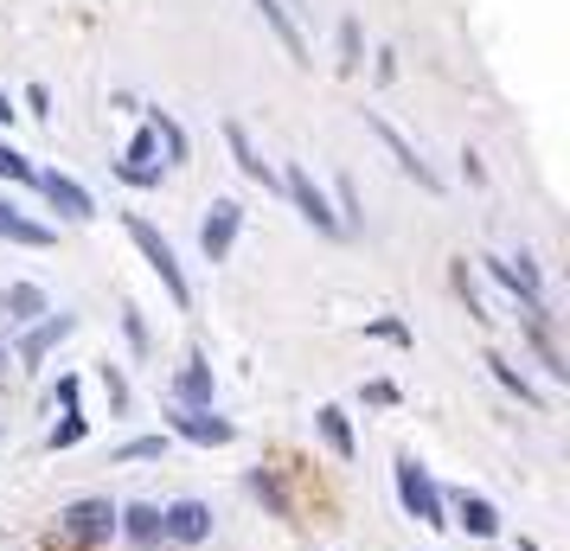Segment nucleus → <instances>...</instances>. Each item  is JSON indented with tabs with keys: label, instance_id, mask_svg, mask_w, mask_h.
Wrapping results in <instances>:
<instances>
[{
	"label": "nucleus",
	"instance_id": "nucleus-1",
	"mask_svg": "<svg viewBox=\"0 0 570 551\" xmlns=\"http://www.w3.org/2000/svg\"><path fill=\"white\" fill-rule=\"evenodd\" d=\"M122 232L135 237V250H141V257H148V269L160 276L167 302H174V308H193V283H186V269H180V257H174V244H167V237L148 225V218H135V211L122 218Z\"/></svg>",
	"mask_w": 570,
	"mask_h": 551
},
{
	"label": "nucleus",
	"instance_id": "nucleus-2",
	"mask_svg": "<svg viewBox=\"0 0 570 551\" xmlns=\"http://www.w3.org/2000/svg\"><path fill=\"white\" fill-rule=\"evenodd\" d=\"M397 500H404V513H411L416 525H430V532H442L449 525V506H442V488L430 481V469L416 462V455H397Z\"/></svg>",
	"mask_w": 570,
	"mask_h": 551
},
{
	"label": "nucleus",
	"instance_id": "nucleus-3",
	"mask_svg": "<svg viewBox=\"0 0 570 551\" xmlns=\"http://www.w3.org/2000/svg\"><path fill=\"white\" fill-rule=\"evenodd\" d=\"M58 525H65L78 545H109V539H116V500L109 494H83V500H71V506L58 513Z\"/></svg>",
	"mask_w": 570,
	"mask_h": 551
},
{
	"label": "nucleus",
	"instance_id": "nucleus-4",
	"mask_svg": "<svg viewBox=\"0 0 570 551\" xmlns=\"http://www.w3.org/2000/svg\"><path fill=\"white\" fill-rule=\"evenodd\" d=\"M237 232H244V206H237V199H212L206 218H199V250H206V263L232 257Z\"/></svg>",
	"mask_w": 570,
	"mask_h": 551
},
{
	"label": "nucleus",
	"instance_id": "nucleus-5",
	"mask_svg": "<svg viewBox=\"0 0 570 551\" xmlns=\"http://www.w3.org/2000/svg\"><path fill=\"white\" fill-rule=\"evenodd\" d=\"M283 186H288V199H295V211L308 218L314 232L340 237V218H334V206H327V193L314 186V174H308V167H302V160H295V167H288V174H283Z\"/></svg>",
	"mask_w": 570,
	"mask_h": 551
},
{
	"label": "nucleus",
	"instance_id": "nucleus-6",
	"mask_svg": "<svg viewBox=\"0 0 570 551\" xmlns=\"http://www.w3.org/2000/svg\"><path fill=\"white\" fill-rule=\"evenodd\" d=\"M488 263V276L493 283H500V289L507 295H519V302H525V315H544V289H539V269H532V263L525 257H481Z\"/></svg>",
	"mask_w": 570,
	"mask_h": 551
},
{
	"label": "nucleus",
	"instance_id": "nucleus-7",
	"mask_svg": "<svg viewBox=\"0 0 570 551\" xmlns=\"http://www.w3.org/2000/svg\"><path fill=\"white\" fill-rule=\"evenodd\" d=\"M167 417H174V436L180 443H199V449H225L237 436V423L218 417V411H186V404H174Z\"/></svg>",
	"mask_w": 570,
	"mask_h": 551
},
{
	"label": "nucleus",
	"instance_id": "nucleus-8",
	"mask_svg": "<svg viewBox=\"0 0 570 551\" xmlns=\"http://www.w3.org/2000/svg\"><path fill=\"white\" fill-rule=\"evenodd\" d=\"M360 116H365V129H372V135H379V141L391 148V160H397V167H404V174H411V180L423 186V193H442V180L430 174V167H423V155H416V148H411V141H404L397 129H391V122L379 116V109H360Z\"/></svg>",
	"mask_w": 570,
	"mask_h": 551
},
{
	"label": "nucleus",
	"instance_id": "nucleus-9",
	"mask_svg": "<svg viewBox=\"0 0 570 551\" xmlns=\"http://www.w3.org/2000/svg\"><path fill=\"white\" fill-rule=\"evenodd\" d=\"M160 532H167L174 545H206L212 539V506L206 500H174V506H160Z\"/></svg>",
	"mask_w": 570,
	"mask_h": 551
},
{
	"label": "nucleus",
	"instance_id": "nucleus-10",
	"mask_svg": "<svg viewBox=\"0 0 570 551\" xmlns=\"http://www.w3.org/2000/svg\"><path fill=\"white\" fill-rule=\"evenodd\" d=\"M32 186H39V193H46V206L65 211L71 225H90V218H97V199H90V193H83V186L71 180V174H58V167H52V174H39Z\"/></svg>",
	"mask_w": 570,
	"mask_h": 551
},
{
	"label": "nucleus",
	"instance_id": "nucleus-11",
	"mask_svg": "<svg viewBox=\"0 0 570 551\" xmlns=\"http://www.w3.org/2000/svg\"><path fill=\"white\" fill-rule=\"evenodd\" d=\"M442 506H449V513H455V520L449 525H462L468 539H500V506H493L488 494H455V500H442Z\"/></svg>",
	"mask_w": 570,
	"mask_h": 551
},
{
	"label": "nucleus",
	"instance_id": "nucleus-12",
	"mask_svg": "<svg viewBox=\"0 0 570 551\" xmlns=\"http://www.w3.org/2000/svg\"><path fill=\"white\" fill-rule=\"evenodd\" d=\"M212 397H218V378H212V366L193 353L180 366V378H174V404H186V411H212Z\"/></svg>",
	"mask_w": 570,
	"mask_h": 551
},
{
	"label": "nucleus",
	"instance_id": "nucleus-13",
	"mask_svg": "<svg viewBox=\"0 0 570 551\" xmlns=\"http://www.w3.org/2000/svg\"><path fill=\"white\" fill-rule=\"evenodd\" d=\"M0 237H7V244H27V250H52V244H58L52 225L27 218V211H20V206H7V199H0Z\"/></svg>",
	"mask_w": 570,
	"mask_h": 551
},
{
	"label": "nucleus",
	"instance_id": "nucleus-14",
	"mask_svg": "<svg viewBox=\"0 0 570 551\" xmlns=\"http://www.w3.org/2000/svg\"><path fill=\"white\" fill-rule=\"evenodd\" d=\"M225 148H232V160L244 167V180H257L263 193L276 186V174H269V160L257 155V141H250V129H244V122H225Z\"/></svg>",
	"mask_w": 570,
	"mask_h": 551
},
{
	"label": "nucleus",
	"instance_id": "nucleus-15",
	"mask_svg": "<svg viewBox=\"0 0 570 551\" xmlns=\"http://www.w3.org/2000/svg\"><path fill=\"white\" fill-rule=\"evenodd\" d=\"M250 7L263 13V27L283 39V52L295 58V65H308V39H302V27H295V13H288L283 0H250Z\"/></svg>",
	"mask_w": 570,
	"mask_h": 551
},
{
	"label": "nucleus",
	"instance_id": "nucleus-16",
	"mask_svg": "<svg viewBox=\"0 0 570 551\" xmlns=\"http://www.w3.org/2000/svg\"><path fill=\"white\" fill-rule=\"evenodd\" d=\"M116 532L135 539V545H160L167 532H160V506L155 500H135V506H116Z\"/></svg>",
	"mask_w": 570,
	"mask_h": 551
},
{
	"label": "nucleus",
	"instance_id": "nucleus-17",
	"mask_svg": "<svg viewBox=\"0 0 570 551\" xmlns=\"http://www.w3.org/2000/svg\"><path fill=\"white\" fill-rule=\"evenodd\" d=\"M314 430H321V443L334 449L340 462H353V455H360V443H353V417H346L340 404H321V411H314Z\"/></svg>",
	"mask_w": 570,
	"mask_h": 551
},
{
	"label": "nucleus",
	"instance_id": "nucleus-18",
	"mask_svg": "<svg viewBox=\"0 0 570 551\" xmlns=\"http://www.w3.org/2000/svg\"><path fill=\"white\" fill-rule=\"evenodd\" d=\"M71 327H78V315H46V321L27 334V341H20V360H27V366H39V360H46V353H52V346L71 334Z\"/></svg>",
	"mask_w": 570,
	"mask_h": 551
},
{
	"label": "nucleus",
	"instance_id": "nucleus-19",
	"mask_svg": "<svg viewBox=\"0 0 570 551\" xmlns=\"http://www.w3.org/2000/svg\"><path fill=\"white\" fill-rule=\"evenodd\" d=\"M116 167H135V174H155V167H160V141H155V129H148V122L129 135V155L116 160Z\"/></svg>",
	"mask_w": 570,
	"mask_h": 551
},
{
	"label": "nucleus",
	"instance_id": "nucleus-20",
	"mask_svg": "<svg viewBox=\"0 0 570 551\" xmlns=\"http://www.w3.org/2000/svg\"><path fill=\"white\" fill-rule=\"evenodd\" d=\"M481 366H488L493 378H500V385H507V392L519 397V404H539V392H532V378H525V372H519L513 360H500V353H488V360H481Z\"/></svg>",
	"mask_w": 570,
	"mask_h": 551
},
{
	"label": "nucleus",
	"instance_id": "nucleus-21",
	"mask_svg": "<svg viewBox=\"0 0 570 551\" xmlns=\"http://www.w3.org/2000/svg\"><path fill=\"white\" fill-rule=\"evenodd\" d=\"M148 129H155V141L167 148V160L180 167V160H186V129H180V122H174L167 109H155V116H148Z\"/></svg>",
	"mask_w": 570,
	"mask_h": 551
},
{
	"label": "nucleus",
	"instance_id": "nucleus-22",
	"mask_svg": "<svg viewBox=\"0 0 570 551\" xmlns=\"http://www.w3.org/2000/svg\"><path fill=\"white\" fill-rule=\"evenodd\" d=\"M7 315H13V321H39V315H46V289L13 283V289H7Z\"/></svg>",
	"mask_w": 570,
	"mask_h": 551
},
{
	"label": "nucleus",
	"instance_id": "nucleus-23",
	"mask_svg": "<svg viewBox=\"0 0 570 551\" xmlns=\"http://www.w3.org/2000/svg\"><path fill=\"white\" fill-rule=\"evenodd\" d=\"M250 494H257L276 520H288V494H283V481H276L269 469H250Z\"/></svg>",
	"mask_w": 570,
	"mask_h": 551
},
{
	"label": "nucleus",
	"instance_id": "nucleus-24",
	"mask_svg": "<svg viewBox=\"0 0 570 551\" xmlns=\"http://www.w3.org/2000/svg\"><path fill=\"white\" fill-rule=\"evenodd\" d=\"M0 180H13V186H32V180H39V167H32V160L20 155V148H13V141H0Z\"/></svg>",
	"mask_w": 570,
	"mask_h": 551
},
{
	"label": "nucleus",
	"instance_id": "nucleus-25",
	"mask_svg": "<svg viewBox=\"0 0 570 551\" xmlns=\"http://www.w3.org/2000/svg\"><path fill=\"white\" fill-rule=\"evenodd\" d=\"M525 327H532V353L544 360V372H551V378H570V366L558 360V346H551V334H544V315H532Z\"/></svg>",
	"mask_w": 570,
	"mask_h": 551
},
{
	"label": "nucleus",
	"instance_id": "nucleus-26",
	"mask_svg": "<svg viewBox=\"0 0 570 551\" xmlns=\"http://www.w3.org/2000/svg\"><path fill=\"white\" fill-rule=\"evenodd\" d=\"M360 58H365V46H360V20L346 13V20H340V71L353 78V71H360Z\"/></svg>",
	"mask_w": 570,
	"mask_h": 551
},
{
	"label": "nucleus",
	"instance_id": "nucleus-27",
	"mask_svg": "<svg viewBox=\"0 0 570 551\" xmlns=\"http://www.w3.org/2000/svg\"><path fill=\"white\" fill-rule=\"evenodd\" d=\"M83 436H90V423H83L78 411H71V417H65V423H52V436H46V449H52V455H58V449H78Z\"/></svg>",
	"mask_w": 570,
	"mask_h": 551
},
{
	"label": "nucleus",
	"instance_id": "nucleus-28",
	"mask_svg": "<svg viewBox=\"0 0 570 551\" xmlns=\"http://www.w3.org/2000/svg\"><path fill=\"white\" fill-rule=\"evenodd\" d=\"M160 455H167V436H135L116 449V462H160Z\"/></svg>",
	"mask_w": 570,
	"mask_h": 551
},
{
	"label": "nucleus",
	"instance_id": "nucleus-29",
	"mask_svg": "<svg viewBox=\"0 0 570 551\" xmlns=\"http://www.w3.org/2000/svg\"><path fill=\"white\" fill-rule=\"evenodd\" d=\"M334 218H340V232L365 218V211H360V186H353V180H340V211H334Z\"/></svg>",
	"mask_w": 570,
	"mask_h": 551
},
{
	"label": "nucleus",
	"instance_id": "nucleus-30",
	"mask_svg": "<svg viewBox=\"0 0 570 551\" xmlns=\"http://www.w3.org/2000/svg\"><path fill=\"white\" fill-rule=\"evenodd\" d=\"M455 295L468 302V315H474V321H488V308H481V295H474V283H468V257H455Z\"/></svg>",
	"mask_w": 570,
	"mask_h": 551
},
{
	"label": "nucleus",
	"instance_id": "nucleus-31",
	"mask_svg": "<svg viewBox=\"0 0 570 551\" xmlns=\"http://www.w3.org/2000/svg\"><path fill=\"white\" fill-rule=\"evenodd\" d=\"M365 334H372V341H391V346H411V327H404V321H372Z\"/></svg>",
	"mask_w": 570,
	"mask_h": 551
},
{
	"label": "nucleus",
	"instance_id": "nucleus-32",
	"mask_svg": "<svg viewBox=\"0 0 570 551\" xmlns=\"http://www.w3.org/2000/svg\"><path fill=\"white\" fill-rule=\"evenodd\" d=\"M122 334H129V346H135V353H148V321L135 315V308H122Z\"/></svg>",
	"mask_w": 570,
	"mask_h": 551
},
{
	"label": "nucleus",
	"instance_id": "nucleus-33",
	"mask_svg": "<svg viewBox=\"0 0 570 551\" xmlns=\"http://www.w3.org/2000/svg\"><path fill=\"white\" fill-rule=\"evenodd\" d=\"M104 385H109V404H116V411H129V385H122V372L104 366Z\"/></svg>",
	"mask_w": 570,
	"mask_h": 551
},
{
	"label": "nucleus",
	"instance_id": "nucleus-34",
	"mask_svg": "<svg viewBox=\"0 0 570 551\" xmlns=\"http://www.w3.org/2000/svg\"><path fill=\"white\" fill-rule=\"evenodd\" d=\"M27 109L32 116H52V90L46 83H27Z\"/></svg>",
	"mask_w": 570,
	"mask_h": 551
},
{
	"label": "nucleus",
	"instance_id": "nucleus-35",
	"mask_svg": "<svg viewBox=\"0 0 570 551\" xmlns=\"http://www.w3.org/2000/svg\"><path fill=\"white\" fill-rule=\"evenodd\" d=\"M365 404H397V385H385V378H372V385H365Z\"/></svg>",
	"mask_w": 570,
	"mask_h": 551
},
{
	"label": "nucleus",
	"instance_id": "nucleus-36",
	"mask_svg": "<svg viewBox=\"0 0 570 551\" xmlns=\"http://www.w3.org/2000/svg\"><path fill=\"white\" fill-rule=\"evenodd\" d=\"M58 404H65V417L78 411V378H58Z\"/></svg>",
	"mask_w": 570,
	"mask_h": 551
},
{
	"label": "nucleus",
	"instance_id": "nucleus-37",
	"mask_svg": "<svg viewBox=\"0 0 570 551\" xmlns=\"http://www.w3.org/2000/svg\"><path fill=\"white\" fill-rule=\"evenodd\" d=\"M0 122H13V104H7V90H0Z\"/></svg>",
	"mask_w": 570,
	"mask_h": 551
},
{
	"label": "nucleus",
	"instance_id": "nucleus-38",
	"mask_svg": "<svg viewBox=\"0 0 570 551\" xmlns=\"http://www.w3.org/2000/svg\"><path fill=\"white\" fill-rule=\"evenodd\" d=\"M519 551H539V545H532V539H519Z\"/></svg>",
	"mask_w": 570,
	"mask_h": 551
},
{
	"label": "nucleus",
	"instance_id": "nucleus-39",
	"mask_svg": "<svg viewBox=\"0 0 570 551\" xmlns=\"http://www.w3.org/2000/svg\"><path fill=\"white\" fill-rule=\"evenodd\" d=\"M0 372H7V346H0Z\"/></svg>",
	"mask_w": 570,
	"mask_h": 551
},
{
	"label": "nucleus",
	"instance_id": "nucleus-40",
	"mask_svg": "<svg viewBox=\"0 0 570 551\" xmlns=\"http://www.w3.org/2000/svg\"><path fill=\"white\" fill-rule=\"evenodd\" d=\"M288 7H302V0H288Z\"/></svg>",
	"mask_w": 570,
	"mask_h": 551
}]
</instances>
